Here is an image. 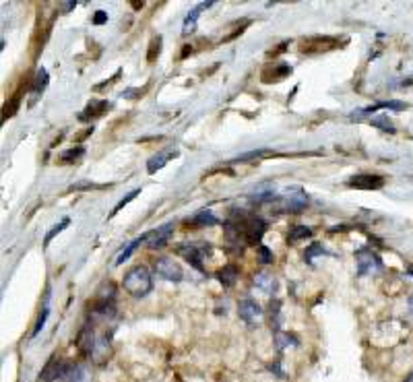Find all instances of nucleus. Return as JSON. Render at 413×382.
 <instances>
[{
  "label": "nucleus",
  "mask_w": 413,
  "mask_h": 382,
  "mask_svg": "<svg viewBox=\"0 0 413 382\" xmlns=\"http://www.w3.org/2000/svg\"><path fill=\"white\" fill-rule=\"evenodd\" d=\"M122 288H124L126 292H129V294H133L135 298H143V296H147V294L153 290V277H151L149 269L143 267V265L133 267L129 273L124 275V279H122Z\"/></svg>",
  "instance_id": "nucleus-1"
},
{
  "label": "nucleus",
  "mask_w": 413,
  "mask_h": 382,
  "mask_svg": "<svg viewBox=\"0 0 413 382\" xmlns=\"http://www.w3.org/2000/svg\"><path fill=\"white\" fill-rule=\"evenodd\" d=\"M211 252V246H209V242H186V244H182V246H178V254H182V257L193 265V267H197L199 271H205V267H203V259L207 257V254Z\"/></svg>",
  "instance_id": "nucleus-2"
},
{
  "label": "nucleus",
  "mask_w": 413,
  "mask_h": 382,
  "mask_svg": "<svg viewBox=\"0 0 413 382\" xmlns=\"http://www.w3.org/2000/svg\"><path fill=\"white\" fill-rule=\"evenodd\" d=\"M356 265H358V275H374L383 271V261L380 257L372 250V248H360L356 252Z\"/></svg>",
  "instance_id": "nucleus-3"
},
{
  "label": "nucleus",
  "mask_w": 413,
  "mask_h": 382,
  "mask_svg": "<svg viewBox=\"0 0 413 382\" xmlns=\"http://www.w3.org/2000/svg\"><path fill=\"white\" fill-rule=\"evenodd\" d=\"M385 182L387 180L383 176H376V174H358L347 180V186L356 190H378L385 186Z\"/></svg>",
  "instance_id": "nucleus-4"
},
{
  "label": "nucleus",
  "mask_w": 413,
  "mask_h": 382,
  "mask_svg": "<svg viewBox=\"0 0 413 382\" xmlns=\"http://www.w3.org/2000/svg\"><path fill=\"white\" fill-rule=\"evenodd\" d=\"M283 201H285V209L290 213H302L304 207L308 205V195L304 193L302 188H288L283 193Z\"/></svg>",
  "instance_id": "nucleus-5"
},
{
  "label": "nucleus",
  "mask_w": 413,
  "mask_h": 382,
  "mask_svg": "<svg viewBox=\"0 0 413 382\" xmlns=\"http://www.w3.org/2000/svg\"><path fill=\"white\" fill-rule=\"evenodd\" d=\"M155 271L160 273L164 279H168V281H182V277H184V271H182V267L176 263V261H172V259H157V263H155Z\"/></svg>",
  "instance_id": "nucleus-6"
},
{
  "label": "nucleus",
  "mask_w": 413,
  "mask_h": 382,
  "mask_svg": "<svg viewBox=\"0 0 413 382\" xmlns=\"http://www.w3.org/2000/svg\"><path fill=\"white\" fill-rule=\"evenodd\" d=\"M238 312H240V318L248 325H257L263 321V308L254 300H242L238 306Z\"/></svg>",
  "instance_id": "nucleus-7"
},
{
  "label": "nucleus",
  "mask_w": 413,
  "mask_h": 382,
  "mask_svg": "<svg viewBox=\"0 0 413 382\" xmlns=\"http://www.w3.org/2000/svg\"><path fill=\"white\" fill-rule=\"evenodd\" d=\"M62 382H89V372L81 364H65L62 372Z\"/></svg>",
  "instance_id": "nucleus-8"
},
{
  "label": "nucleus",
  "mask_w": 413,
  "mask_h": 382,
  "mask_svg": "<svg viewBox=\"0 0 413 382\" xmlns=\"http://www.w3.org/2000/svg\"><path fill=\"white\" fill-rule=\"evenodd\" d=\"M172 234H174V224H166V226H162V228H157L155 232H149L147 244H149L151 248H162V246L168 244V240L172 238Z\"/></svg>",
  "instance_id": "nucleus-9"
},
{
  "label": "nucleus",
  "mask_w": 413,
  "mask_h": 382,
  "mask_svg": "<svg viewBox=\"0 0 413 382\" xmlns=\"http://www.w3.org/2000/svg\"><path fill=\"white\" fill-rule=\"evenodd\" d=\"M186 226H197V228H211V226H219V219L215 217V213L211 209H201L195 217H190L186 221Z\"/></svg>",
  "instance_id": "nucleus-10"
},
{
  "label": "nucleus",
  "mask_w": 413,
  "mask_h": 382,
  "mask_svg": "<svg viewBox=\"0 0 413 382\" xmlns=\"http://www.w3.org/2000/svg\"><path fill=\"white\" fill-rule=\"evenodd\" d=\"M178 153L176 151H164V153H157V155H153L149 162H147V172L149 174H155V172H160L162 168H166V164L170 162L172 157H176Z\"/></svg>",
  "instance_id": "nucleus-11"
},
{
  "label": "nucleus",
  "mask_w": 413,
  "mask_h": 382,
  "mask_svg": "<svg viewBox=\"0 0 413 382\" xmlns=\"http://www.w3.org/2000/svg\"><path fill=\"white\" fill-rule=\"evenodd\" d=\"M254 285L259 290H263L265 294H275L277 292V279L269 273H257L254 275Z\"/></svg>",
  "instance_id": "nucleus-12"
},
{
  "label": "nucleus",
  "mask_w": 413,
  "mask_h": 382,
  "mask_svg": "<svg viewBox=\"0 0 413 382\" xmlns=\"http://www.w3.org/2000/svg\"><path fill=\"white\" fill-rule=\"evenodd\" d=\"M147 240H149V234H143V236H139V238H135L129 246H126L120 254H118V259H116V265H122L124 261H129L131 257H133V254H135V250L141 246V244H147Z\"/></svg>",
  "instance_id": "nucleus-13"
},
{
  "label": "nucleus",
  "mask_w": 413,
  "mask_h": 382,
  "mask_svg": "<svg viewBox=\"0 0 413 382\" xmlns=\"http://www.w3.org/2000/svg\"><path fill=\"white\" fill-rule=\"evenodd\" d=\"M213 3H201L197 9H193L188 13V17L184 19V25H182V34H190V31H195V25H197V21H199V17H201V11L203 9H209Z\"/></svg>",
  "instance_id": "nucleus-14"
},
{
  "label": "nucleus",
  "mask_w": 413,
  "mask_h": 382,
  "mask_svg": "<svg viewBox=\"0 0 413 382\" xmlns=\"http://www.w3.org/2000/svg\"><path fill=\"white\" fill-rule=\"evenodd\" d=\"M110 108V104L108 102H104V100H93L87 108H85V112L79 116L81 120H89V118H98V116H102L106 110Z\"/></svg>",
  "instance_id": "nucleus-15"
},
{
  "label": "nucleus",
  "mask_w": 413,
  "mask_h": 382,
  "mask_svg": "<svg viewBox=\"0 0 413 382\" xmlns=\"http://www.w3.org/2000/svg\"><path fill=\"white\" fill-rule=\"evenodd\" d=\"M238 277H240V271L234 265H228V267H224L217 273V279H219V283L224 285V288H232V285H236Z\"/></svg>",
  "instance_id": "nucleus-16"
},
{
  "label": "nucleus",
  "mask_w": 413,
  "mask_h": 382,
  "mask_svg": "<svg viewBox=\"0 0 413 382\" xmlns=\"http://www.w3.org/2000/svg\"><path fill=\"white\" fill-rule=\"evenodd\" d=\"M275 347H277V352H285L290 347H298V339L279 329V331H275Z\"/></svg>",
  "instance_id": "nucleus-17"
},
{
  "label": "nucleus",
  "mask_w": 413,
  "mask_h": 382,
  "mask_svg": "<svg viewBox=\"0 0 413 382\" xmlns=\"http://www.w3.org/2000/svg\"><path fill=\"white\" fill-rule=\"evenodd\" d=\"M370 124L372 126H376V129H380L383 133H395V124H393V120L387 116V114H378V116H372L370 118Z\"/></svg>",
  "instance_id": "nucleus-18"
},
{
  "label": "nucleus",
  "mask_w": 413,
  "mask_h": 382,
  "mask_svg": "<svg viewBox=\"0 0 413 382\" xmlns=\"http://www.w3.org/2000/svg\"><path fill=\"white\" fill-rule=\"evenodd\" d=\"M312 230L310 228H306V226H296L292 232H290V236H288V242H292V244H296V242H300V240H306V238H312Z\"/></svg>",
  "instance_id": "nucleus-19"
},
{
  "label": "nucleus",
  "mask_w": 413,
  "mask_h": 382,
  "mask_svg": "<svg viewBox=\"0 0 413 382\" xmlns=\"http://www.w3.org/2000/svg\"><path fill=\"white\" fill-rule=\"evenodd\" d=\"M46 85H48V71L40 69L36 79H34V87H31V91H34V95H38V93H42L46 89Z\"/></svg>",
  "instance_id": "nucleus-20"
},
{
  "label": "nucleus",
  "mask_w": 413,
  "mask_h": 382,
  "mask_svg": "<svg viewBox=\"0 0 413 382\" xmlns=\"http://www.w3.org/2000/svg\"><path fill=\"white\" fill-rule=\"evenodd\" d=\"M69 226H71V219H69V217H65V219L60 221V224H56V226H54V228H52V230H50V232L46 234V238H44V244H50V242H52V240H54V238H56V236H58L60 232H65V230H67Z\"/></svg>",
  "instance_id": "nucleus-21"
},
{
  "label": "nucleus",
  "mask_w": 413,
  "mask_h": 382,
  "mask_svg": "<svg viewBox=\"0 0 413 382\" xmlns=\"http://www.w3.org/2000/svg\"><path fill=\"white\" fill-rule=\"evenodd\" d=\"M83 153H85L83 147H73V149H69V151H65V153L60 155V162L62 164H73V162H77L79 157H83Z\"/></svg>",
  "instance_id": "nucleus-22"
},
{
  "label": "nucleus",
  "mask_w": 413,
  "mask_h": 382,
  "mask_svg": "<svg viewBox=\"0 0 413 382\" xmlns=\"http://www.w3.org/2000/svg\"><path fill=\"white\" fill-rule=\"evenodd\" d=\"M267 155H273V153H271V151H267V149H259V151H248V153H244V155H240V157L232 159V164L248 162V159H261V157H267Z\"/></svg>",
  "instance_id": "nucleus-23"
},
{
  "label": "nucleus",
  "mask_w": 413,
  "mask_h": 382,
  "mask_svg": "<svg viewBox=\"0 0 413 382\" xmlns=\"http://www.w3.org/2000/svg\"><path fill=\"white\" fill-rule=\"evenodd\" d=\"M162 36H157L151 40V46H149V54H147V62H155V58L162 54Z\"/></svg>",
  "instance_id": "nucleus-24"
},
{
  "label": "nucleus",
  "mask_w": 413,
  "mask_h": 382,
  "mask_svg": "<svg viewBox=\"0 0 413 382\" xmlns=\"http://www.w3.org/2000/svg\"><path fill=\"white\" fill-rule=\"evenodd\" d=\"M139 195H141V188H137V190H133V193H129V195H126V197H124V199H122V201H120V203H118V205H116V207H114V211H112V213H110V217H114V215H118V213H120V211H122V209H124V207H126V205H129V203H131V201H135V199H137V197H139Z\"/></svg>",
  "instance_id": "nucleus-25"
},
{
  "label": "nucleus",
  "mask_w": 413,
  "mask_h": 382,
  "mask_svg": "<svg viewBox=\"0 0 413 382\" xmlns=\"http://www.w3.org/2000/svg\"><path fill=\"white\" fill-rule=\"evenodd\" d=\"M319 254H327V250L323 248V244H310V248L304 252V261H306V263H312V259L319 257Z\"/></svg>",
  "instance_id": "nucleus-26"
},
{
  "label": "nucleus",
  "mask_w": 413,
  "mask_h": 382,
  "mask_svg": "<svg viewBox=\"0 0 413 382\" xmlns=\"http://www.w3.org/2000/svg\"><path fill=\"white\" fill-rule=\"evenodd\" d=\"M257 252H259V261L263 263V265H271L273 263V252L267 248V246H257Z\"/></svg>",
  "instance_id": "nucleus-27"
},
{
  "label": "nucleus",
  "mask_w": 413,
  "mask_h": 382,
  "mask_svg": "<svg viewBox=\"0 0 413 382\" xmlns=\"http://www.w3.org/2000/svg\"><path fill=\"white\" fill-rule=\"evenodd\" d=\"M374 108L376 110H405L407 104H403V102H383V104H376Z\"/></svg>",
  "instance_id": "nucleus-28"
},
{
  "label": "nucleus",
  "mask_w": 413,
  "mask_h": 382,
  "mask_svg": "<svg viewBox=\"0 0 413 382\" xmlns=\"http://www.w3.org/2000/svg\"><path fill=\"white\" fill-rule=\"evenodd\" d=\"M48 314H50V308H48V306H44V308H42V314H40V318H38V325H36V329H34V337H36V335H40V331L44 329Z\"/></svg>",
  "instance_id": "nucleus-29"
},
{
  "label": "nucleus",
  "mask_w": 413,
  "mask_h": 382,
  "mask_svg": "<svg viewBox=\"0 0 413 382\" xmlns=\"http://www.w3.org/2000/svg\"><path fill=\"white\" fill-rule=\"evenodd\" d=\"M292 73V69L288 67V65H281V67H277L273 73H271V77H273V81H281L283 77H288Z\"/></svg>",
  "instance_id": "nucleus-30"
},
{
  "label": "nucleus",
  "mask_w": 413,
  "mask_h": 382,
  "mask_svg": "<svg viewBox=\"0 0 413 382\" xmlns=\"http://www.w3.org/2000/svg\"><path fill=\"white\" fill-rule=\"evenodd\" d=\"M19 100H21V98L17 95V98H15L11 104H7V106H5V120H7V118H11V116L15 114V110H17V106H19Z\"/></svg>",
  "instance_id": "nucleus-31"
},
{
  "label": "nucleus",
  "mask_w": 413,
  "mask_h": 382,
  "mask_svg": "<svg viewBox=\"0 0 413 382\" xmlns=\"http://www.w3.org/2000/svg\"><path fill=\"white\" fill-rule=\"evenodd\" d=\"M143 91H145V89H124V91H122V98L135 100V98H139V95H143Z\"/></svg>",
  "instance_id": "nucleus-32"
},
{
  "label": "nucleus",
  "mask_w": 413,
  "mask_h": 382,
  "mask_svg": "<svg viewBox=\"0 0 413 382\" xmlns=\"http://www.w3.org/2000/svg\"><path fill=\"white\" fill-rule=\"evenodd\" d=\"M106 21H108V13L106 11H98V13L93 15V23L95 25H104Z\"/></svg>",
  "instance_id": "nucleus-33"
},
{
  "label": "nucleus",
  "mask_w": 413,
  "mask_h": 382,
  "mask_svg": "<svg viewBox=\"0 0 413 382\" xmlns=\"http://www.w3.org/2000/svg\"><path fill=\"white\" fill-rule=\"evenodd\" d=\"M91 186H93L91 182H79V184H73L71 190H81V188H91Z\"/></svg>",
  "instance_id": "nucleus-34"
},
{
  "label": "nucleus",
  "mask_w": 413,
  "mask_h": 382,
  "mask_svg": "<svg viewBox=\"0 0 413 382\" xmlns=\"http://www.w3.org/2000/svg\"><path fill=\"white\" fill-rule=\"evenodd\" d=\"M77 7V3H65L62 5V13H69V11H73Z\"/></svg>",
  "instance_id": "nucleus-35"
},
{
  "label": "nucleus",
  "mask_w": 413,
  "mask_h": 382,
  "mask_svg": "<svg viewBox=\"0 0 413 382\" xmlns=\"http://www.w3.org/2000/svg\"><path fill=\"white\" fill-rule=\"evenodd\" d=\"M271 370H273V372H277V374H279V376H281V378H283V376H285V374H283V370H281V366H279V364H271Z\"/></svg>",
  "instance_id": "nucleus-36"
},
{
  "label": "nucleus",
  "mask_w": 413,
  "mask_h": 382,
  "mask_svg": "<svg viewBox=\"0 0 413 382\" xmlns=\"http://www.w3.org/2000/svg\"><path fill=\"white\" fill-rule=\"evenodd\" d=\"M407 304H409V314H411V316H413V296H411V298H409V302H407Z\"/></svg>",
  "instance_id": "nucleus-37"
},
{
  "label": "nucleus",
  "mask_w": 413,
  "mask_h": 382,
  "mask_svg": "<svg viewBox=\"0 0 413 382\" xmlns=\"http://www.w3.org/2000/svg\"><path fill=\"white\" fill-rule=\"evenodd\" d=\"M403 382H413V370H411V372H409V374H407V378H405V380H403Z\"/></svg>",
  "instance_id": "nucleus-38"
},
{
  "label": "nucleus",
  "mask_w": 413,
  "mask_h": 382,
  "mask_svg": "<svg viewBox=\"0 0 413 382\" xmlns=\"http://www.w3.org/2000/svg\"><path fill=\"white\" fill-rule=\"evenodd\" d=\"M407 275H409V277H413V265H411V267L407 269Z\"/></svg>",
  "instance_id": "nucleus-39"
}]
</instances>
